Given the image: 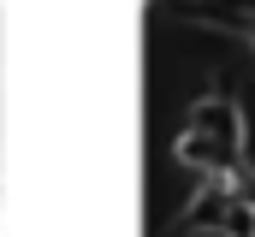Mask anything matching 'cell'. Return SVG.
<instances>
[{"mask_svg":"<svg viewBox=\"0 0 255 237\" xmlns=\"http://www.w3.org/2000/svg\"><path fill=\"white\" fill-rule=\"evenodd\" d=\"M184 130H202L208 142H220L226 154H238V160H250L244 148H250V124H244V107L238 101H226V95H202L190 113H184Z\"/></svg>","mask_w":255,"mask_h":237,"instance_id":"cell-1","label":"cell"},{"mask_svg":"<svg viewBox=\"0 0 255 237\" xmlns=\"http://www.w3.org/2000/svg\"><path fill=\"white\" fill-rule=\"evenodd\" d=\"M250 48H255V24H250Z\"/></svg>","mask_w":255,"mask_h":237,"instance_id":"cell-3","label":"cell"},{"mask_svg":"<svg viewBox=\"0 0 255 237\" xmlns=\"http://www.w3.org/2000/svg\"><path fill=\"white\" fill-rule=\"evenodd\" d=\"M214 237H255V196H232L226 202V214H220V226H214Z\"/></svg>","mask_w":255,"mask_h":237,"instance_id":"cell-2","label":"cell"},{"mask_svg":"<svg viewBox=\"0 0 255 237\" xmlns=\"http://www.w3.org/2000/svg\"><path fill=\"white\" fill-rule=\"evenodd\" d=\"M208 6H220V0H208ZM250 6H255V0H250Z\"/></svg>","mask_w":255,"mask_h":237,"instance_id":"cell-4","label":"cell"}]
</instances>
